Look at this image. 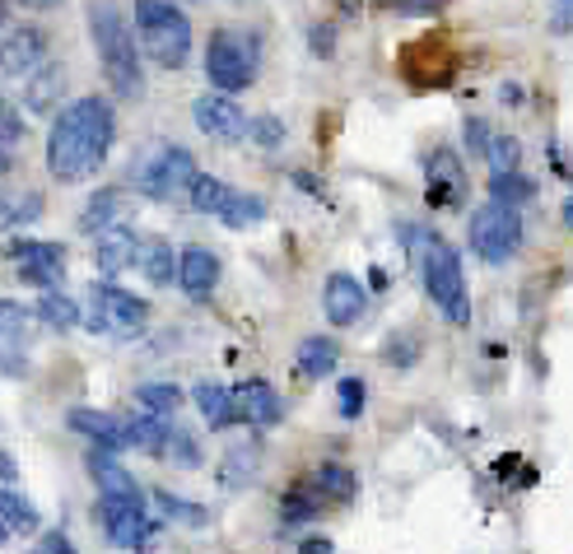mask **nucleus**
<instances>
[{
  "instance_id": "18",
  "label": "nucleus",
  "mask_w": 573,
  "mask_h": 554,
  "mask_svg": "<svg viewBox=\"0 0 573 554\" xmlns=\"http://www.w3.org/2000/svg\"><path fill=\"white\" fill-rule=\"evenodd\" d=\"M178 285L187 299H211L215 285H219V256L211 248H201V242H191V248L178 252Z\"/></svg>"
},
{
  "instance_id": "8",
  "label": "nucleus",
  "mask_w": 573,
  "mask_h": 554,
  "mask_svg": "<svg viewBox=\"0 0 573 554\" xmlns=\"http://www.w3.org/2000/svg\"><path fill=\"white\" fill-rule=\"evenodd\" d=\"M150 317V303L135 299V293H127L121 285L112 280H94L89 289V313H84V322H89V332L98 336H135Z\"/></svg>"
},
{
  "instance_id": "22",
  "label": "nucleus",
  "mask_w": 573,
  "mask_h": 554,
  "mask_svg": "<svg viewBox=\"0 0 573 554\" xmlns=\"http://www.w3.org/2000/svg\"><path fill=\"white\" fill-rule=\"evenodd\" d=\"M308 484H312V490H318V498H322V504H350V498H355V490H359L355 471H350V466H341V461H326V466H318V471L308 475Z\"/></svg>"
},
{
  "instance_id": "1",
  "label": "nucleus",
  "mask_w": 573,
  "mask_h": 554,
  "mask_svg": "<svg viewBox=\"0 0 573 554\" xmlns=\"http://www.w3.org/2000/svg\"><path fill=\"white\" fill-rule=\"evenodd\" d=\"M117 141V112L108 98H75L51 117L47 172L57 182H89L108 164Z\"/></svg>"
},
{
  "instance_id": "39",
  "label": "nucleus",
  "mask_w": 573,
  "mask_h": 554,
  "mask_svg": "<svg viewBox=\"0 0 573 554\" xmlns=\"http://www.w3.org/2000/svg\"><path fill=\"white\" fill-rule=\"evenodd\" d=\"M28 322V308L14 303V299H0V336H20Z\"/></svg>"
},
{
  "instance_id": "40",
  "label": "nucleus",
  "mask_w": 573,
  "mask_h": 554,
  "mask_svg": "<svg viewBox=\"0 0 573 554\" xmlns=\"http://www.w3.org/2000/svg\"><path fill=\"white\" fill-rule=\"evenodd\" d=\"M490 141H494V131L485 127L480 117H466V149H471V154H490Z\"/></svg>"
},
{
  "instance_id": "47",
  "label": "nucleus",
  "mask_w": 573,
  "mask_h": 554,
  "mask_svg": "<svg viewBox=\"0 0 573 554\" xmlns=\"http://www.w3.org/2000/svg\"><path fill=\"white\" fill-rule=\"evenodd\" d=\"M560 215H564V229H569V233H573V196H569V201H564V210H560Z\"/></svg>"
},
{
  "instance_id": "31",
  "label": "nucleus",
  "mask_w": 573,
  "mask_h": 554,
  "mask_svg": "<svg viewBox=\"0 0 573 554\" xmlns=\"http://www.w3.org/2000/svg\"><path fill=\"white\" fill-rule=\"evenodd\" d=\"M318 513H322V498H318V490H312L308 480H299V484H294V490L280 498V517H285V527L312 522Z\"/></svg>"
},
{
  "instance_id": "34",
  "label": "nucleus",
  "mask_w": 573,
  "mask_h": 554,
  "mask_svg": "<svg viewBox=\"0 0 573 554\" xmlns=\"http://www.w3.org/2000/svg\"><path fill=\"white\" fill-rule=\"evenodd\" d=\"M219 219L229 224V229H252V224L266 219V201H262V196H248V192H234L229 210H224Z\"/></svg>"
},
{
  "instance_id": "19",
  "label": "nucleus",
  "mask_w": 573,
  "mask_h": 554,
  "mask_svg": "<svg viewBox=\"0 0 573 554\" xmlns=\"http://www.w3.org/2000/svg\"><path fill=\"white\" fill-rule=\"evenodd\" d=\"M425 178H429V205H457L466 196V168L453 149H433Z\"/></svg>"
},
{
  "instance_id": "9",
  "label": "nucleus",
  "mask_w": 573,
  "mask_h": 554,
  "mask_svg": "<svg viewBox=\"0 0 573 554\" xmlns=\"http://www.w3.org/2000/svg\"><path fill=\"white\" fill-rule=\"evenodd\" d=\"M98 517H103L108 541L121 550H135V554H145L154 545V535H159V517L145 513V494H121V498L98 494Z\"/></svg>"
},
{
  "instance_id": "4",
  "label": "nucleus",
  "mask_w": 573,
  "mask_h": 554,
  "mask_svg": "<svg viewBox=\"0 0 573 554\" xmlns=\"http://www.w3.org/2000/svg\"><path fill=\"white\" fill-rule=\"evenodd\" d=\"M135 38L159 71H182L191 57V20L172 0H135Z\"/></svg>"
},
{
  "instance_id": "6",
  "label": "nucleus",
  "mask_w": 573,
  "mask_h": 554,
  "mask_svg": "<svg viewBox=\"0 0 573 554\" xmlns=\"http://www.w3.org/2000/svg\"><path fill=\"white\" fill-rule=\"evenodd\" d=\"M256 65H262V43H256L252 28H219L211 33V47H205V80H211L215 94H242L256 80Z\"/></svg>"
},
{
  "instance_id": "48",
  "label": "nucleus",
  "mask_w": 573,
  "mask_h": 554,
  "mask_svg": "<svg viewBox=\"0 0 573 554\" xmlns=\"http://www.w3.org/2000/svg\"><path fill=\"white\" fill-rule=\"evenodd\" d=\"M10 112H14V108H10V98H5V94H0V121H5Z\"/></svg>"
},
{
  "instance_id": "10",
  "label": "nucleus",
  "mask_w": 573,
  "mask_h": 554,
  "mask_svg": "<svg viewBox=\"0 0 573 554\" xmlns=\"http://www.w3.org/2000/svg\"><path fill=\"white\" fill-rule=\"evenodd\" d=\"M5 262L20 266L24 285H38V289L51 293L65 275V248L61 242H43V238H14L5 248Z\"/></svg>"
},
{
  "instance_id": "30",
  "label": "nucleus",
  "mask_w": 573,
  "mask_h": 554,
  "mask_svg": "<svg viewBox=\"0 0 573 554\" xmlns=\"http://www.w3.org/2000/svg\"><path fill=\"white\" fill-rule=\"evenodd\" d=\"M38 317L51 326V332H75L80 326V303L71 299V293H61V289H51L38 299Z\"/></svg>"
},
{
  "instance_id": "46",
  "label": "nucleus",
  "mask_w": 573,
  "mask_h": 554,
  "mask_svg": "<svg viewBox=\"0 0 573 554\" xmlns=\"http://www.w3.org/2000/svg\"><path fill=\"white\" fill-rule=\"evenodd\" d=\"M10 168H14V154H10V149H0V178H5Z\"/></svg>"
},
{
  "instance_id": "38",
  "label": "nucleus",
  "mask_w": 573,
  "mask_h": 554,
  "mask_svg": "<svg viewBox=\"0 0 573 554\" xmlns=\"http://www.w3.org/2000/svg\"><path fill=\"white\" fill-rule=\"evenodd\" d=\"M248 135L262 149H280L285 145V121L280 117H252V127H248Z\"/></svg>"
},
{
  "instance_id": "41",
  "label": "nucleus",
  "mask_w": 573,
  "mask_h": 554,
  "mask_svg": "<svg viewBox=\"0 0 573 554\" xmlns=\"http://www.w3.org/2000/svg\"><path fill=\"white\" fill-rule=\"evenodd\" d=\"M43 554H75V545L65 541L61 531H47V535H43Z\"/></svg>"
},
{
  "instance_id": "37",
  "label": "nucleus",
  "mask_w": 573,
  "mask_h": 554,
  "mask_svg": "<svg viewBox=\"0 0 573 554\" xmlns=\"http://www.w3.org/2000/svg\"><path fill=\"white\" fill-rule=\"evenodd\" d=\"M164 457H168V461H178V466H201V447H196V438H191L187 429H172V434H168V447H164Z\"/></svg>"
},
{
  "instance_id": "23",
  "label": "nucleus",
  "mask_w": 573,
  "mask_h": 554,
  "mask_svg": "<svg viewBox=\"0 0 573 554\" xmlns=\"http://www.w3.org/2000/svg\"><path fill=\"white\" fill-rule=\"evenodd\" d=\"M191 401H196L201 420L211 424V429L238 424V414H234V392H229V387H219V383H196V387H191Z\"/></svg>"
},
{
  "instance_id": "29",
  "label": "nucleus",
  "mask_w": 573,
  "mask_h": 554,
  "mask_svg": "<svg viewBox=\"0 0 573 554\" xmlns=\"http://www.w3.org/2000/svg\"><path fill=\"white\" fill-rule=\"evenodd\" d=\"M135 406H145V414H154V420H172L182 410V392L172 383H141L135 387Z\"/></svg>"
},
{
  "instance_id": "21",
  "label": "nucleus",
  "mask_w": 573,
  "mask_h": 554,
  "mask_svg": "<svg viewBox=\"0 0 573 554\" xmlns=\"http://www.w3.org/2000/svg\"><path fill=\"white\" fill-rule=\"evenodd\" d=\"M262 475V447L256 443H234L229 457L219 466V484L224 490H248V484Z\"/></svg>"
},
{
  "instance_id": "36",
  "label": "nucleus",
  "mask_w": 573,
  "mask_h": 554,
  "mask_svg": "<svg viewBox=\"0 0 573 554\" xmlns=\"http://www.w3.org/2000/svg\"><path fill=\"white\" fill-rule=\"evenodd\" d=\"M336 401H341V414H345V420H359V414H363V401H369V387H363L359 377H341Z\"/></svg>"
},
{
  "instance_id": "17",
  "label": "nucleus",
  "mask_w": 573,
  "mask_h": 554,
  "mask_svg": "<svg viewBox=\"0 0 573 554\" xmlns=\"http://www.w3.org/2000/svg\"><path fill=\"white\" fill-rule=\"evenodd\" d=\"M141 248H145V238L131 229H112V233H98L94 242V270L103 275V280H112V275L121 270H131L135 262H141Z\"/></svg>"
},
{
  "instance_id": "44",
  "label": "nucleus",
  "mask_w": 573,
  "mask_h": 554,
  "mask_svg": "<svg viewBox=\"0 0 573 554\" xmlns=\"http://www.w3.org/2000/svg\"><path fill=\"white\" fill-rule=\"evenodd\" d=\"M20 5H24V10H33V14H47V10H57L61 0H20Z\"/></svg>"
},
{
  "instance_id": "43",
  "label": "nucleus",
  "mask_w": 573,
  "mask_h": 554,
  "mask_svg": "<svg viewBox=\"0 0 573 554\" xmlns=\"http://www.w3.org/2000/svg\"><path fill=\"white\" fill-rule=\"evenodd\" d=\"M0 480H5V490H10V480H20V471H14V457H10V453H0Z\"/></svg>"
},
{
  "instance_id": "26",
  "label": "nucleus",
  "mask_w": 573,
  "mask_h": 554,
  "mask_svg": "<svg viewBox=\"0 0 573 554\" xmlns=\"http://www.w3.org/2000/svg\"><path fill=\"white\" fill-rule=\"evenodd\" d=\"M234 192L238 186H229L224 178H215V172H201L196 178V186H191V205H196L201 215H211V219H219L224 210H229V201H234Z\"/></svg>"
},
{
  "instance_id": "7",
  "label": "nucleus",
  "mask_w": 573,
  "mask_h": 554,
  "mask_svg": "<svg viewBox=\"0 0 573 554\" xmlns=\"http://www.w3.org/2000/svg\"><path fill=\"white\" fill-rule=\"evenodd\" d=\"M466 238H471V252L480 256V262L503 266V262H513V256H517V248H523V215L509 210V205L485 201L480 210L471 215Z\"/></svg>"
},
{
  "instance_id": "20",
  "label": "nucleus",
  "mask_w": 573,
  "mask_h": 554,
  "mask_svg": "<svg viewBox=\"0 0 573 554\" xmlns=\"http://www.w3.org/2000/svg\"><path fill=\"white\" fill-rule=\"evenodd\" d=\"M61 98H65V65L61 61H47L38 75H28L24 80V108L28 112H57L61 108Z\"/></svg>"
},
{
  "instance_id": "3",
  "label": "nucleus",
  "mask_w": 573,
  "mask_h": 554,
  "mask_svg": "<svg viewBox=\"0 0 573 554\" xmlns=\"http://www.w3.org/2000/svg\"><path fill=\"white\" fill-rule=\"evenodd\" d=\"M406 242H410L415 262H420L425 293L433 299V308H439V313L453 326H466V322H471V293H466L462 256L447 248V242L433 229H406Z\"/></svg>"
},
{
  "instance_id": "15",
  "label": "nucleus",
  "mask_w": 573,
  "mask_h": 554,
  "mask_svg": "<svg viewBox=\"0 0 573 554\" xmlns=\"http://www.w3.org/2000/svg\"><path fill=\"white\" fill-rule=\"evenodd\" d=\"M369 308V289H363L350 270H332L322 285V313L332 326H355Z\"/></svg>"
},
{
  "instance_id": "14",
  "label": "nucleus",
  "mask_w": 573,
  "mask_h": 554,
  "mask_svg": "<svg viewBox=\"0 0 573 554\" xmlns=\"http://www.w3.org/2000/svg\"><path fill=\"white\" fill-rule=\"evenodd\" d=\"M135 210V192L131 186H103V192L80 210V233H112V229H127V219Z\"/></svg>"
},
{
  "instance_id": "11",
  "label": "nucleus",
  "mask_w": 573,
  "mask_h": 554,
  "mask_svg": "<svg viewBox=\"0 0 573 554\" xmlns=\"http://www.w3.org/2000/svg\"><path fill=\"white\" fill-rule=\"evenodd\" d=\"M191 117H196L201 135H211V141H224V145H238L242 135H248L252 117L238 108V98L229 94H201L196 108H191Z\"/></svg>"
},
{
  "instance_id": "28",
  "label": "nucleus",
  "mask_w": 573,
  "mask_h": 554,
  "mask_svg": "<svg viewBox=\"0 0 573 554\" xmlns=\"http://www.w3.org/2000/svg\"><path fill=\"white\" fill-rule=\"evenodd\" d=\"M532 196H536V182L523 178V172H490V201H494V205L523 210Z\"/></svg>"
},
{
  "instance_id": "2",
  "label": "nucleus",
  "mask_w": 573,
  "mask_h": 554,
  "mask_svg": "<svg viewBox=\"0 0 573 554\" xmlns=\"http://www.w3.org/2000/svg\"><path fill=\"white\" fill-rule=\"evenodd\" d=\"M89 33L112 94L121 103H135L145 94V71H141V51H135V33L127 14L117 10V0H89Z\"/></svg>"
},
{
  "instance_id": "5",
  "label": "nucleus",
  "mask_w": 573,
  "mask_h": 554,
  "mask_svg": "<svg viewBox=\"0 0 573 554\" xmlns=\"http://www.w3.org/2000/svg\"><path fill=\"white\" fill-rule=\"evenodd\" d=\"M196 159H191V149L172 145V141H154L141 159L131 164V192L135 196H150V201H182L191 196V186H196Z\"/></svg>"
},
{
  "instance_id": "35",
  "label": "nucleus",
  "mask_w": 573,
  "mask_h": 554,
  "mask_svg": "<svg viewBox=\"0 0 573 554\" xmlns=\"http://www.w3.org/2000/svg\"><path fill=\"white\" fill-rule=\"evenodd\" d=\"M485 159H490L494 172H517V164H523V145H517V135H494Z\"/></svg>"
},
{
  "instance_id": "49",
  "label": "nucleus",
  "mask_w": 573,
  "mask_h": 554,
  "mask_svg": "<svg viewBox=\"0 0 573 554\" xmlns=\"http://www.w3.org/2000/svg\"><path fill=\"white\" fill-rule=\"evenodd\" d=\"M5 541H10V527H5V522H0V545H5Z\"/></svg>"
},
{
  "instance_id": "50",
  "label": "nucleus",
  "mask_w": 573,
  "mask_h": 554,
  "mask_svg": "<svg viewBox=\"0 0 573 554\" xmlns=\"http://www.w3.org/2000/svg\"><path fill=\"white\" fill-rule=\"evenodd\" d=\"M0 24H5V0H0Z\"/></svg>"
},
{
  "instance_id": "32",
  "label": "nucleus",
  "mask_w": 573,
  "mask_h": 554,
  "mask_svg": "<svg viewBox=\"0 0 573 554\" xmlns=\"http://www.w3.org/2000/svg\"><path fill=\"white\" fill-rule=\"evenodd\" d=\"M154 504H159L164 517H172V522H182V527H205V522H211V513H205L201 504H187V498H178L172 490H154Z\"/></svg>"
},
{
  "instance_id": "33",
  "label": "nucleus",
  "mask_w": 573,
  "mask_h": 554,
  "mask_svg": "<svg viewBox=\"0 0 573 554\" xmlns=\"http://www.w3.org/2000/svg\"><path fill=\"white\" fill-rule=\"evenodd\" d=\"M0 522L10 531H38V508L20 498L14 490H0Z\"/></svg>"
},
{
  "instance_id": "25",
  "label": "nucleus",
  "mask_w": 573,
  "mask_h": 554,
  "mask_svg": "<svg viewBox=\"0 0 573 554\" xmlns=\"http://www.w3.org/2000/svg\"><path fill=\"white\" fill-rule=\"evenodd\" d=\"M43 210H47L43 192H0V233L24 229V224L43 219Z\"/></svg>"
},
{
  "instance_id": "24",
  "label": "nucleus",
  "mask_w": 573,
  "mask_h": 554,
  "mask_svg": "<svg viewBox=\"0 0 573 554\" xmlns=\"http://www.w3.org/2000/svg\"><path fill=\"white\" fill-rule=\"evenodd\" d=\"M299 377H308V383H318V377H326L341 363V345L332 340V336H308L303 345H299Z\"/></svg>"
},
{
  "instance_id": "13",
  "label": "nucleus",
  "mask_w": 573,
  "mask_h": 554,
  "mask_svg": "<svg viewBox=\"0 0 573 554\" xmlns=\"http://www.w3.org/2000/svg\"><path fill=\"white\" fill-rule=\"evenodd\" d=\"M234 414L238 424H252V429H271L285 420V401L266 377H248V383L234 387Z\"/></svg>"
},
{
  "instance_id": "12",
  "label": "nucleus",
  "mask_w": 573,
  "mask_h": 554,
  "mask_svg": "<svg viewBox=\"0 0 573 554\" xmlns=\"http://www.w3.org/2000/svg\"><path fill=\"white\" fill-rule=\"evenodd\" d=\"M47 61H51V38H47V28H14L10 38L0 43V71H5L10 80L38 75Z\"/></svg>"
},
{
  "instance_id": "51",
  "label": "nucleus",
  "mask_w": 573,
  "mask_h": 554,
  "mask_svg": "<svg viewBox=\"0 0 573 554\" xmlns=\"http://www.w3.org/2000/svg\"><path fill=\"white\" fill-rule=\"evenodd\" d=\"M564 5H569V0H564Z\"/></svg>"
},
{
  "instance_id": "16",
  "label": "nucleus",
  "mask_w": 573,
  "mask_h": 554,
  "mask_svg": "<svg viewBox=\"0 0 573 554\" xmlns=\"http://www.w3.org/2000/svg\"><path fill=\"white\" fill-rule=\"evenodd\" d=\"M75 434H84L94 447H108V453H127L131 447V414H108V410H71L65 414Z\"/></svg>"
},
{
  "instance_id": "27",
  "label": "nucleus",
  "mask_w": 573,
  "mask_h": 554,
  "mask_svg": "<svg viewBox=\"0 0 573 554\" xmlns=\"http://www.w3.org/2000/svg\"><path fill=\"white\" fill-rule=\"evenodd\" d=\"M135 270H141L150 285H172V275H178L172 248H168L164 238H145V248H141V262H135Z\"/></svg>"
},
{
  "instance_id": "45",
  "label": "nucleus",
  "mask_w": 573,
  "mask_h": 554,
  "mask_svg": "<svg viewBox=\"0 0 573 554\" xmlns=\"http://www.w3.org/2000/svg\"><path fill=\"white\" fill-rule=\"evenodd\" d=\"M303 554H332V541H303Z\"/></svg>"
},
{
  "instance_id": "42",
  "label": "nucleus",
  "mask_w": 573,
  "mask_h": 554,
  "mask_svg": "<svg viewBox=\"0 0 573 554\" xmlns=\"http://www.w3.org/2000/svg\"><path fill=\"white\" fill-rule=\"evenodd\" d=\"M312 51H318V57H332V28H312Z\"/></svg>"
}]
</instances>
